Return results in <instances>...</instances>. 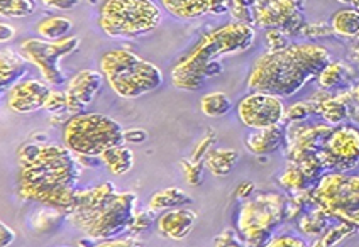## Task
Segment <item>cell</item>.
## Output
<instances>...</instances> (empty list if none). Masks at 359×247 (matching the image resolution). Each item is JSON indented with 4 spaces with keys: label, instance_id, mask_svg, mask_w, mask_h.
<instances>
[{
    "label": "cell",
    "instance_id": "cell-1",
    "mask_svg": "<svg viewBox=\"0 0 359 247\" xmlns=\"http://www.w3.org/2000/svg\"><path fill=\"white\" fill-rule=\"evenodd\" d=\"M18 157L19 195L68 216L75 206L81 173L75 153L67 146L27 141L19 148Z\"/></svg>",
    "mask_w": 359,
    "mask_h": 247
},
{
    "label": "cell",
    "instance_id": "cell-2",
    "mask_svg": "<svg viewBox=\"0 0 359 247\" xmlns=\"http://www.w3.org/2000/svg\"><path fill=\"white\" fill-rule=\"evenodd\" d=\"M329 63L330 52L320 44H290L285 50L266 51L256 59L248 76V87L252 92L287 99L319 78Z\"/></svg>",
    "mask_w": 359,
    "mask_h": 247
},
{
    "label": "cell",
    "instance_id": "cell-3",
    "mask_svg": "<svg viewBox=\"0 0 359 247\" xmlns=\"http://www.w3.org/2000/svg\"><path fill=\"white\" fill-rule=\"evenodd\" d=\"M256 29L250 24L232 21L207 32L171 68V83L178 90H200L207 78L222 73L220 59L248 51L255 44Z\"/></svg>",
    "mask_w": 359,
    "mask_h": 247
},
{
    "label": "cell",
    "instance_id": "cell-4",
    "mask_svg": "<svg viewBox=\"0 0 359 247\" xmlns=\"http://www.w3.org/2000/svg\"><path fill=\"white\" fill-rule=\"evenodd\" d=\"M137 195L134 192H117L110 181L79 190L75 206L67 218L88 239L105 241L128 232L134 213Z\"/></svg>",
    "mask_w": 359,
    "mask_h": 247
},
{
    "label": "cell",
    "instance_id": "cell-5",
    "mask_svg": "<svg viewBox=\"0 0 359 247\" xmlns=\"http://www.w3.org/2000/svg\"><path fill=\"white\" fill-rule=\"evenodd\" d=\"M100 70L114 93L126 100L148 95L165 82L156 64L124 48L105 51L100 58Z\"/></svg>",
    "mask_w": 359,
    "mask_h": 247
},
{
    "label": "cell",
    "instance_id": "cell-6",
    "mask_svg": "<svg viewBox=\"0 0 359 247\" xmlns=\"http://www.w3.org/2000/svg\"><path fill=\"white\" fill-rule=\"evenodd\" d=\"M63 141L76 156H100L124 144V127L105 113L81 112L65 122Z\"/></svg>",
    "mask_w": 359,
    "mask_h": 247
},
{
    "label": "cell",
    "instance_id": "cell-7",
    "mask_svg": "<svg viewBox=\"0 0 359 247\" xmlns=\"http://www.w3.org/2000/svg\"><path fill=\"white\" fill-rule=\"evenodd\" d=\"M161 9L153 0H105L99 26L109 38L134 39L160 26Z\"/></svg>",
    "mask_w": 359,
    "mask_h": 247
},
{
    "label": "cell",
    "instance_id": "cell-8",
    "mask_svg": "<svg viewBox=\"0 0 359 247\" xmlns=\"http://www.w3.org/2000/svg\"><path fill=\"white\" fill-rule=\"evenodd\" d=\"M310 200L325 216L359 227V176L330 171L310 192Z\"/></svg>",
    "mask_w": 359,
    "mask_h": 247
},
{
    "label": "cell",
    "instance_id": "cell-9",
    "mask_svg": "<svg viewBox=\"0 0 359 247\" xmlns=\"http://www.w3.org/2000/svg\"><path fill=\"white\" fill-rule=\"evenodd\" d=\"M285 200L281 195L268 193L243 204L238 217V230L246 247H268L273 229L283 220Z\"/></svg>",
    "mask_w": 359,
    "mask_h": 247
},
{
    "label": "cell",
    "instance_id": "cell-10",
    "mask_svg": "<svg viewBox=\"0 0 359 247\" xmlns=\"http://www.w3.org/2000/svg\"><path fill=\"white\" fill-rule=\"evenodd\" d=\"M79 48L80 38H76V36H70V38L61 39V41L29 38L19 44V52L24 56V59L38 66L44 82L50 83L51 87H56V85H63L67 82V75L61 71L60 62L70 56L72 52H75Z\"/></svg>",
    "mask_w": 359,
    "mask_h": 247
},
{
    "label": "cell",
    "instance_id": "cell-11",
    "mask_svg": "<svg viewBox=\"0 0 359 247\" xmlns=\"http://www.w3.org/2000/svg\"><path fill=\"white\" fill-rule=\"evenodd\" d=\"M325 169L348 173L359 163V127L354 124H341L332 127L319 151Z\"/></svg>",
    "mask_w": 359,
    "mask_h": 247
},
{
    "label": "cell",
    "instance_id": "cell-12",
    "mask_svg": "<svg viewBox=\"0 0 359 247\" xmlns=\"http://www.w3.org/2000/svg\"><path fill=\"white\" fill-rule=\"evenodd\" d=\"M251 17L252 27L281 29L288 36L300 34L305 26L302 6L293 0H256Z\"/></svg>",
    "mask_w": 359,
    "mask_h": 247
},
{
    "label": "cell",
    "instance_id": "cell-13",
    "mask_svg": "<svg viewBox=\"0 0 359 247\" xmlns=\"http://www.w3.org/2000/svg\"><path fill=\"white\" fill-rule=\"evenodd\" d=\"M285 113H287V108H285L283 100L263 92L248 93L238 104L241 124H244L251 131L280 125L285 120Z\"/></svg>",
    "mask_w": 359,
    "mask_h": 247
},
{
    "label": "cell",
    "instance_id": "cell-14",
    "mask_svg": "<svg viewBox=\"0 0 359 247\" xmlns=\"http://www.w3.org/2000/svg\"><path fill=\"white\" fill-rule=\"evenodd\" d=\"M51 85L39 80H22L7 93V108L14 113H32L41 111L51 95Z\"/></svg>",
    "mask_w": 359,
    "mask_h": 247
},
{
    "label": "cell",
    "instance_id": "cell-15",
    "mask_svg": "<svg viewBox=\"0 0 359 247\" xmlns=\"http://www.w3.org/2000/svg\"><path fill=\"white\" fill-rule=\"evenodd\" d=\"M104 73L97 70L79 71L67 85V99L70 113H81L95 100L97 93L104 85Z\"/></svg>",
    "mask_w": 359,
    "mask_h": 247
},
{
    "label": "cell",
    "instance_id": "cell-16",
    "mask_svg": "<svg viewBox=\"0 0 359 247\" xmlns=\"http://www.w3.org/2000/svg\"><path fill=\"white\" fill-rule=\"evenodd\" d=\"M161 6L180 21H191L203 15H222L229 12L227 0H161Z\"/></svg>",
    "mask_w": 359,
    "mask_h": 247
},
{
    "label": "cell",
    "instance_id": "cell-17",
    "mask_svg": "<svg viewBox=\"0 0 359 247\" xmlns=\"http://www.w3.org/2000/svg\"><path fill=\"white\" fill-rule=\"evenodd\" d=\"M195 224H197V213L189 206H178V209L160 213L156 220V230L160 236L171 241H183L190 236Z\"/></svg>",
    "mask_w": 359,
    "mask_h": 247
},
{
    "label": "cell",
    "instance_id": "cell-18",
    "mask_svg": "<svg viewBox=\"0 0 359 247\" xmlns=\"http://www.w3.org/2000/svg\"><path fill=\"white\" fill-rule=\"evenodd\" d=\"M244 144L252 155L268 156L287 144V129L281 127V124L268 129H256L246 136Z\"/></svg>",
    "mask_w": 359,
    "mask_h": 247
},
{
    "label": "cell",
    "instance_id": "cell-19",
    "mask_svg": "<svg viewBox=\"0 0 359 247\" xmlns=\"http://www.w3.org/2000/svg\"><path fill=\"white\" fill-rule=\"evenodd\" d=\"M27 59L20 52H15L11 48H4L2 56H0V83L2 90L14 87L15 83L22 82L24 76L27 75Z\"/></svg>",
    "mask_w": 359,
    "mask_h": 247
},
{
    "label": "cell",
    "instance_id": "cell-20",
    "mask_svg": "<svg viewBox=\"0 0 359 247\" xmlns=\"http://www.w3.org/2000/svg\"><path fill=\"white\" fill-rule=\"evenodd\" d=\"M100 161L102 166H105L112 175L124 176L133 169L134 153L124 144L116 146V148H110L105 153H102Z\"/></svg>",
    "mask_w": 359,
    "mask_h": 247
},
{
    "label": "cell",
    "instance_id": "cell-21",
    "mask_svg": "<svg viewBox=\"0 0 359 247\" xmlns=\"http://www.w3.org/2000/svg\"><path fill=\"white\" fill-rule=\"evenodd\" d=\"M191 204V197L187 195L178 186H170V188L160 190L149 198V210L154 213H163L166 210L178 209V206H187Z\"/></svg>",
    "mask_w": 359,
    "mask_h": 247
},
{
    "label": "cell",
    "instance_id": "cell-22",
    "mask_svg": "<svg viewBox=\"0 0 359 247\" xmlns=\"http://www.w3.org/2000/svg\"><path fill=\"white\" fill-rule=\"evenodd\" d=\"M239 161V153L236 149H212L205 156V168L214 176H227L234 169L236 163Z\"/></svg>",
    "mask_w": 359,
    "mask_h": 247
},
{
    "label": "cell",
    "instance_id": "cell-23",
    "mask_svg": "<svg viewBox=\"0 0 359 247\" xmlns=\"http://www.w3.org/2000/svg\"><path fill=\"white\" fill-rule=\"evenodd\" d=\"M72 19L63 17V15H55V17L43 19L36 26V31L46 41H61V39H67V34L72 31Z\"/></svg>",
    "mask_w": 359,
    "mask_h": 247
},
{
    "label": "cell",
    "instance_id": "cell-24",
    "mask_svg": "<svg viewBox=\"0 0 359 247\" xmlns=\"http://www.w3.org/2000/svg\"><path fill=\"white\" fill-rule=\"evenodd\" d=\"M329 125H341L349 117L348 104L342 97H327L319 100V112Z\"/></svg>",
    "mask_w": 359,
    "mask_h": 247
},
{
    "label": "cell",
    "instance_id": "cell-25",
    "mask_svg": "<svg viewBox=\"0 0 359 247\" xmlns=\"http://www.w3.org/2000/svg\"><path fill=\"white\" fill-rule=\"evenodd\" d=\"M330 27L342 38H358L359 34V10L342 9L337 10L330 19Z\"/></svg>",
    "mask_w": 359,
    "mask_h": 247
},
{
    "label": "cell",
    "instance_id": "cell-26",
    "mask_svg": "<svg viewBox=\"0 0 359 247\" xmlns=\"http://www.w3.org/2000/svg\"><path fill=\"white\" fill-rule=\"evenodd\" d=\"M232 108V100L227 93L224 92H212L203 95L200 99V111H202L203 115L212 117H224L231 112Z\"/></svg>",
    "mask_w": 359,
    "mask_h": 247
},
{
    "label": "cell",
    "instance_id": "cell-27",
    "mask_svg": "<svg viewBox=\"0 0 359 247\" xmlns=\"http://www.w3.org/2000/svg\"><path fill=\"white\" fill-rule=\"evenodd\" d=\"M349 75V68L344 63L330 62L327 66L322 70L319 75V85L324 90H330V88H336L337 85H341L346 80V76Z\"/></svg>",
    "mask_w": 359,
    "mask_h": 247
},
{
    "label": "cell",
    "instance_id": "cell-28",
    "mask_svg": "<svg viewBox=\"0 0 359 247\" xmlns=\"http://www.w3.org/2000/svg\"><path fill=\"white\" fill-rule=\"evenodd\" d=\"M280 183L283 185L287 190H290V192L300 193V192H305V190H307L310 180L305 176V173L302 171L299 166H297L295 163H292V161H288L287 169H285V173L280 178Z\"/></svg>",
    "mask_w": 359,
    "mask_h": 247
},
{
    "label": "cell",
    "instance_id": "cell-29",
    "mask_svg": "<svg viewBox=\"0 0 359 247\" xmlns=\"http://www.w3.org/2000/svg\"><path fill=\"white\" fill-rule=\"evenodd\" d=\"M36 7V0H0V14L4 17H29L34 14Z\"/></svg>",
    "mask_w": 359,
    "mask_h": 247
},
{
    "label": "cell",
    "instance_id": "cell-30",
    "mask_svg": "<svg viewBox=\"0 0 359 247\" xmlns=\"http://www.w3.org/2000/svg\"><path fill=\"white\" fill-rule=\"evenodd\" d=\"M313 112H319V100H317V102L316 100H310V102L295 104L288 108L287 113H285V120H287L288 124L304 122L310 113Z\"/></svg>",
    "mask_w": 359,
    "mask_h": 247
},
{
    "label": "cell",
    "instance_id": "cell-31",
    "mask_svg": "<svg viewBox=\"0 0 359 247\" xmlns=\"http://www.w3.org/2000/svg\"><path fill=\"white\" fill-rule=\"evenodd\" d=\"M327 217L320 209H317L316 212H312L310 216L304 217L300 220V229L304 230L309 236H317V234H322L325 229V224H327Z\"/></svg>",
    "mask_w": 359,
    "mask_h": 247
},
{
    "label": "cell",
    "instance_id": "cell-32",
    "mask_svg": "<svg viewBox=\"0 0 359 247\" xmlns=\"http://www.w3.org/2000/svg\"><path fill=\"white\" fill-rule=\"evenodd\" d=\"M256 0H227L229 3V12L234 17V21L244 22L252 26V17H251V9L255 6Z\"/></svg>",
    "mask_w": 359,
    "mask_h": 247
},
{
    "label": "cell",
    "instance_id": "cell-33",
    "mask_svg": "<svg viewBox=\"0 0 359 247\" xmlns=\"http://www.w3.org/2000/svg\"><path fill=\"white\" fill-rule=\"evenodd\" d=\"M156 213L153 212V210H141V212H136L134 213V218L133 222H130V227L128 232H134V234H141V232H146V230H149L151 227H153L154 222H156Z\"/></svg>",
    "mask_w": 359,
    "mask_h": 247
},
{
    "label": "cell",
    "instance_id": "cell-34",
    "mask_svg": "<svg viewBox=\"0 0 359 247\" xmlns=\"http://www.w3.org/2000/svg\"><path fill=\"white\" fill-rule=\"evenodd\" d=\"M44 111L55 117H63V113L70 112L68 108V99H67V93L63 92H51L50 99H48L46 105H44Z\"/></svg>",
    "mask_w": 359,
    "mask_h": 247
},
{
    "label": "cell",
    "instance_id": "cell-35",
    "mask_svg": "<svg viewBox=\"0 0 359 247\" xmlns=\"http://www.w3.org/2000/svg\"><path fill=\"white\" fill-rule=\"evenodd\" d=\"M180 166L183 169V175H185V180L189 181L190 185L197 186L202 181V175H203V168H205V163H195L189 160H180Z\"/></svg>",
    "mask_w": 359,
    "mask_h": 247
},
{
    "label": "cell",
    "instance_id": "cell-36",
    "mask_svg": "<svg viewBox=\"0 0 359 247\" xmlns=\"http://www.w3.org/2000/svg\"><path fill=\"white\" fill-rule=\"evenodd\" d=\"M290 36L281 29H268L264 34V41H266L268 51H280L290 46L288 43Z\"/></svg>",
    "mask_w": 359,
    "mask_h": 247
},
{
    "label": "cell",
    "instance_id": "cell-37",
    "mask_svg": "<svg viewBox=\"0 0 359 247\" xmlns=\"http://www.w3.org/2000/svg\"><path fill=\"white\" fill-rule=\"evenodd\" d=\"M215 141H217L215 132L214 131L207 132L205 137H203V139L197 144V148H195L194 155L190 156V160L195 161V163H203V161H205V156L212 151V146L215 144Z\"/></svg>",
    "mask_w": 359,
    "mask_h": 247
},
{
    "label": "cell",
    "instance_id": "cell-38",
    "mask_svg": "<svg viewBox=\"0 0 359 247\" xmlns=\"http://www.w3.org/2000/svg\"><path fill=\"white\" fill-rule=\"evenodd\" d=\"M214 247H246L243 237L232 229H226L214 239Z\"/></svg>",
    "mask_w": 359,
    "mask_h": 247
},
{
    "label": "cell",
    "instance_id": "cell-39",
    "mask_svg": "<svg viewBox=\"0 0 359 247\" xmlns=\"http://www.w3.org/2000/svg\"><path fill=\"white\" fill-rule=\"evenodd\" d=\"M268 247H309V244L302 237L292 236V234H280V236H273Z\"/></svg>",
    "mask_w": 359,
    "mask_h": 247
},
{
    "label": "cell",
    "instance_id": "cell-40",
    "mask_svg": "<svg viewBox=\"0 0 359 247\" xmlns=\"http://www.w3.org/2000/svg\"><path fill=\"white\" fill-rule=\"evenodd\" d=\"M93 247H142L140 241L134 237H112L105 239V241H99Z\"/></svg>",
    "mask_w": 359,
    "mask_h": 247
},
{
    "label": "cell",
    "instance_id": "cell-41",
    "mask_svg": "<svg viewBox=\"0 0 359 247\" xmlns=\"http://www.w3.org/2000/svg\"><path fill=\"white\" fill-rule=\"evenodd\" d=\"M332 32V27L325 26V24H310V26H304L300 34L307 36V38H322V36H329Z\"/></svg>",
    "mask_w": 359,
    "mask_h": 247
},
{
    "label": "cell",
    "instance_id": "cell-42",
    "mask_svg": "<svg viewBox=\"0 0 359 247\" xmlns=\"http://www.w3.org/2000/svg\"><path fill=\"white\" fill-rule=\"evenodd\" d=\"M44 7L55 10H73L80 6V0H41Z\"/></svg>",
    "mask_w": 359,
    "mask_h": 247
},
{
    "label": "cell",
    "instance_id": "cell-43",
    "mask_svg": "<svg viewBox=\"0 0 359 247\" xmlns=\"http://www.w3.org/2000/svg\"><path fill=\"white\" fill-rule=\"evenodd\" d=\"M146 139H148V132H146L144 129L133 127V129H128V131H124L126 144H142Z\"/></svg>",
    "mask_w": 359,
    "mask_h": 247
},
{
    "label": "cell",
    "instance_id": "cell-44",
    "mask_svg": "<svg viewBox=\"0 0 359 247\" xmlns=\"http://www.w3.org/2000/svg\"><path fill=\"white\" fill-rule=\"evenodd\" d=\"M0 230H2L0 232V236H2V239H0V247H9L15 241V230L7 225L6 222L0 224Z\"/></svg>",
    "mask_w": 359,
    "mask_h": 247
},
{
    "label": "cell",
    "instance_id": "cell-45",
    "mask_svg": "<svg viewBox=\"0 0 359 247\" xmlns=\"http://www.w3.org/2000/svg\"><path fill=\"white\" fill-rule=\"evenodd\" d=\"M255 183H251V181H244V183H241L238 188H236V197L239 198V200H246V198H250L252 195V192H255Z\"/></svg>",
    "mask_w": 359,
    "mask_h": 247
},
{
    "label": "cell",
    "instance_id": "cell-46",
    "mask_svg": "<svg viewBox=\"0 0 359 247\" xmlns=\"http://www.w3.org/2000/svg\"><path fill=\"white\" fill-rule=\"evenodd\" d=\"M14 34H15L14 27L9 26V24H6V22L0 24V41L2 43L9 41V39L14 38Z\"/></svg>",
    "mask_w": 359,
    "mask_h": 247
},
{
    "label": "cell",
    "instance_id": "cell-47",
    "mask_svg": "<svg viewBox=\"0 0 359 247\" xmlns=\"http://www.w3.org/2000/svg\"><path fill=\"white\" fill-rule=\"evenodd\" d=\"M351 56H353V59L359 64V43L354 44L353 48H351Z\"/></svg>",
    "mask_w": 359,
    "mask_h": 247
},
{
    "label": "cell",
    "instance_id": "cell-48",
    "mask_svg": "<svg viewBox=\"0 0 359 247\" xmlns=\"http://www.w3.org/2000/svg\"><path fill=\"white\" fill-rule=\"evenodd\" d=\"M339 2H342V3H349V6L353 7V9L359 10V0H339Z\"/></svg>",
    "mask_w": 359,
    "mask_h": 247
},
{
    "label": "cell",
    "instance_id": "cell-49",
    "mask_svg": "<svg viewBox=\"0 0 359 247\" xmlns=\"http://www.w3.org/2000/svg\"><path fill=\"white\" fill-rule=\"evenodd\" d=\"M354 99H356L358 100V102H359V85H358V87L356 88H354Z\"/></svg>",
    "mask_w": 359,
    "mask_h": 247
},
{
    "label": "cell",
    "instance_id": "cell-50",
    "mask_svg": "<svg viewBox=\"0 0 359 247\" xmlns=\"http://www.w3.org/2000/svg\"><path fill=\"white\" fill-rule=\"evenodd\" d=\"M293 2H297L299 6H302V3H304V0H293Z\"/></svg>",
    "mask_w": 359,
    "mask_h": 247
},
{
    "label": "cell",
    "instance_id": "cell-51",
    "mask_svg": "<svg viewBox=\"0 0 359 247\" xmlns=\"http://www.w3.org/2000/svg\"><path fill=\"white\" fill-rule=\"evenodd\" d=\"M358 41H359V34H358Z\"/></svg>",
    "mask_w": 359,
    "mask_h": 247
}]
</instances>
